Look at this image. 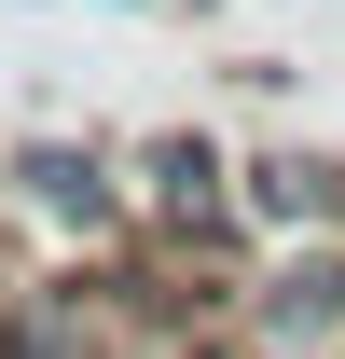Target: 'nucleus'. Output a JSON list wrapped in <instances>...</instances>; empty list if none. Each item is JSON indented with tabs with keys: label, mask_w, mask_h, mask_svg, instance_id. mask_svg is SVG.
Here are the masks:
<instances>
[{
	"label": "nucleus",
	"mask_w": 345,
	"mask_h": 359,
	"mask_svg": "<svg viewBox=\"0 0 345 359\" xmlns=\"http://www.w3.org/2000/svg\"><path fill=\"white\" fill-rule=\"evenodd\" d=\"M221 359H345V249H290L276 276H249Z\"/></svg>",
	"instance_id": "obj_1"
},
{
	"label": "nucleus",
	"mask_w": 345,
	"mask_h": 359,
	"mask_svg": "<svg viewBox=\"0 0 345 359\" xmlns=\"http://www.w3.org/2000/svg\"><path fill=\"white\" fill-rule=\"evenodd\" d=\"M111 208H138L180 249H221L235 235V166H221L208 138H138V152H111Z\"/></svg>",
	"instance_id": "obj_2"
},
{
	"label": "nucleus",
	"mask_w": 345,
	"mask_h": 359,
	"mask_svg": "<svg viewBox=\"0 0 345 359\" xmlns=\"http://www.w3.org/2000/svg\"><path fill=\"white\" fill-rule=\"evenodd\" d=\"M235 222L290 235V249H345V166L332 152H262V166H235Z\"/></svg>",
	"instance_id": "obj_3"
},
{
	"label": "nucleus",
	"mask_w": 345,
	"mask_h": 359,
	"mask_svg": "<svg viewBox=\"0 0 345 359\" xmlns=\"http://www.w3.org/2000/svg\"><path fill=\"white\" fill-rule=\"evenodd\" d=\"M0 194L14 208H42V222H111V152H83V138H28L14 166H0Z\"/></svg>",
	"instance_id": "obj_4"
},
{
	"label": "nucleus",
	"mask_w": 345,
	"mask_h": 359,
	"mask_svg": "<svg viewBox=\"0 0 345 359\" xmlns=\"http://www.w3.org/2000/svg\"><path fill=\"white\" fill-rule=\"evenodd\" d=\"M0 359H97V304H83V276L0 290Z\"/></svg>",
	"instance_id": "obj_5"
}]
</instances>
